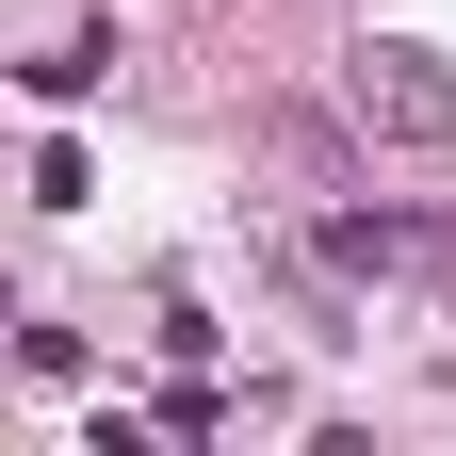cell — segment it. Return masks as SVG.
Segmentation results:
<instances>
[{
    "instance_id": "6da1fadb",
    "label": "cell",
    "mask_w": 456,
    "mask_h": 456,
    "mask_svg": "<svg viewBox=\"0 0 456 456\" xmlns=\"http://www.w3.org/2000/svg\"><path fill=\"white\" fill-rule=\"evenodd\" d=\"M342 114H359L375 147H456V66L408 49V33H375L359 66H342Z\"/></svg>"
},
{
    "instance_id": "7a4b0ae2",
    "label": "cell",
    "mask_w": 456,
    "mask_h": 456,
    "mask_svg": "<svg viewBox=\"0 0 456 456\" xmlns=\"http://www.w3.org/2000/svg\"><path fill=\"white\" fill-rule=\"evenodd\" d=\"M326 261H342V277H440V261H456V228H408V212H342V228H326Z\"/></svg>"
}]
</instances>
